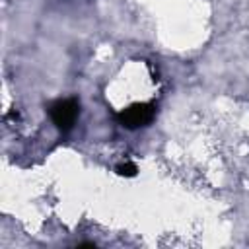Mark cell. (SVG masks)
Segmentation results:
<instances>
[{"label":"cell","mask_w":249,"mask_h":249,"mask_svg":"<svg viewBox=\"0 0 249 249\" xmlns=\"http://www.w3.org/2000/svg\"><path fill=\"white\" fill-rule=\"evenodd\" d=\"M78 115H80V101H78L76 97L56 99L54 103L49 105V117H51L53 124H54L60 132L72 130V126L76 124Z\"/></svg>","instance_id":"obj_1"},{"label":"cell","mask_w":249,"mask_h":249,"mask_svg":"<svg viewBox=\"0 0 249 249\" xmlns=\"http://www.w3.org/2000/svg\"><path fill=\"white\" fill-rule=\"evenodd\" d=\"M156 115V109L152 103H134L126 109H121L117 113V121L124 128H140L152 123Z\"/></svg>","instance_id":"obj_2"},{"label":"cell","mask_w":249,"mask_h":249,"mask_svg":"<svg viewBox=\"0 0 249 249\" xmlns=\"http://www.w3.org/2000/svg\"><path fill=\"white\" fill-rule=\"evenodd\" d=\"M136 171H138V167L132 161H124V163H119L117 165V173L119 175H124V177H134Z\"/></svg>","instance_id":"obj_3"}]
</instances>
